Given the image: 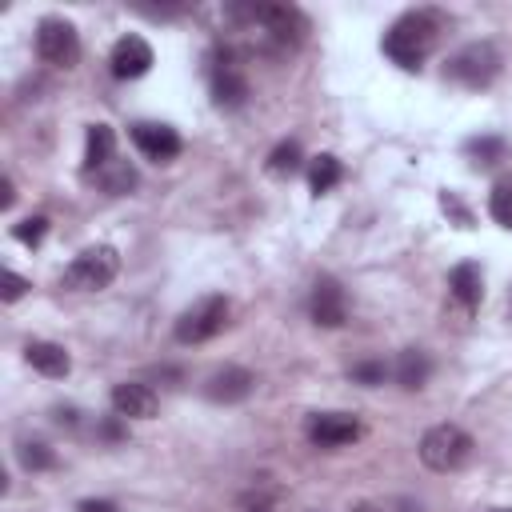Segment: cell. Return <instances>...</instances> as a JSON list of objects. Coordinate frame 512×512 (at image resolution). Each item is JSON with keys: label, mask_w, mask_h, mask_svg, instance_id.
<instances>
[{"label": "cell", "mask_w": 512, "mask_h": 512, "mask_svg": "<svg viewBox=\"0 0 512 512\" xmlns=\"http://www.w3.org/2000/svg\"><path fill=\"white\" fill-rule=\"evenodd\" d=\"M444 28H448V16L440 8H408L404 16L392 20V28L384 32V44L380 48H384V56L392 64H400V68L412 72L436 48V40H440Z\"/></svg>", "instance_id": "6da1fadb"}, {"label": "cell", "mask_w": 512, "mask_h": 512, "mask_svg": "<svg viewBox=\"0 0 512 512\" xmlns=\"http://www.w3.org/2000/svg\"><path fill=\"white\" fill-rule=\"evenodd\" d=\"M472 436L456 424H436L420 436V460L432 472H460L472 460Z\"/></svg>", "instance_id": "7a4b0ae2"}, {"label": "cell", "mask_w": 512, "mask_h": 512, "mask_svg": "<svg viewBox=\"0 0 512 512\" xmlns=\"http://www.w3.org/2000/svg\"><path fill=\"white\" fill-rule=\"evenodd\" d=\"M444 76L452 84H464V88H488L496 76H500V52L492 40H472L464 48H456L444 64Z\"/></svg>", "instance_id": "3957f363"}, {"label": "cell", "mask_w": 512, "mask_h": 512, "mask_svg": "<svg viewBox=\"0 0 512 512\" xmlns=\"http://www.w3.org/2000/svg\"><path fill=\"white\" fill-rule=\"evenodd\" d=\"M116 272H120V256H116V248L96 244V248H84V252L68 264L64 284H68L72 292H100V288H108V284L116 280Z\"/></svg>", "instance_id": "277c9868"}, {"label": "cell", "mask_w": 512, "mask_h": 512, "mask_svg": "<svg viewBox=\"0 0 512 512\" xmlns=\"http://www.w3.org/2000/svg\"><path fill=\"white\" fill-rule=\"evenodd\" d=\"M224 324H228V300L224 296H204V300H196L192 308L180 312L172 336H176V344H204Z\"/></svg>", "instance_id": "5b68a950"}, {"label": "cell", "mask_w": 512, "mask_h": 512, "mask_svg": "<svg viewBox=\"0 0 512 512\" xmlns=\"http://www.w3.org/2000/svg\"><path fill=\"white\" fill-rule=\"evenodd\" d=\"M36 56L44 64H52V68H76V60H80L76 28L68 20H60V16H44L36 24Z\"/></svg>", "instance_id": "8992f818"}, {"label": "cell", "mask_w": 512, "mask_h": 512, "mask_svg": "<svg viewBox=\"0 0 512 512\" xmlns=\"http://www.w3.org/2000/svg\"><path fill=\"white\" fill-rule=\"evenodd\" d=\"M152 44L144 40V36H136V32H128V36H120L116 44H112V56H108V68H112V76L116 80H136V76H144L148 68H152Z\"/></svg>", "instance_id": "52a82bcc"}, {"label": "cell", "mask_w": 512, "mask_h": 512, "mask_svg": "<svg viewBox=\"0 0 512 512\" xmlns=\"http://www.w3.org/2000/svg\"><path fill=\"white\" fill-rule=\"evenodd\" d=\"M360 436V420L348 412H312L308 416V440L316 448H344Z\"/></svg>", "instance_id": "ba28073f"}, {"label": "cell", "mask_w": 512, "mask_h": 512, "mask_svg": "<svg viewBox=\"0 0 512 512\" xmlns=\"http://www.w3.org/2000/svg\"><path fill=\"white\" fill-rule=\"evenodd\" d=\"M132 144L148 156V160H156V164H168V160H176L180 156V132L176 128H168V124H156V120H140V124H132Z\"/></svg>", "instance_id": "9c48e42d"}, {"label": "cell", "mask_w": 512, "mask_h": 512, "mask_svg": "<svg viewBox=\"0 0 512 512\" xmlns=\"http://www.w3.org/2000/svg\"><path fill=\"white\" fill-rule=\"evenodd\" d=\"M252 388H256V376L240 364H224L204 380V396L212 404H240V400L252 396Z\"/></svg>", "instance_id": "30bf717a"}, {"label": "cell", "mask_w": 512, "mask_h": 512, "mask_svg": "<svg viewBox=\"0 0 512 512\" xmlns=\"http://www.w3.org/2000/svg\"><path fill=\"white\" fill-rule=\"evenodd\" d=\"M308 312L320 328H340L348 320V300H344V288L332 280V276H320L316 288H312V300H308Z\"/></svg>", "instance_id": "8fae6325"}, {"label": "cell", "mask_w": 512, "mask_h": 512, "mask_svg": "<svg viewBox=\"0 0 512 512\" xmlns=\"http://www.w3.org/2000/svg\"><path fill=\"white\" fill-rule=\"evenodd\" d=\"M112 412L124 420H152L160 412V396L140 380H124L112 388Z\"/></svg>", "instance_id": "7c38bea8"}, {"label": "cell", "mask_w": 512, "mask_h": 512, "mask_svg": "<svg viewBox=\"0 0 512 512\" xmlns=\"http://www.w3.org/2000/svg\"><path fill=\"white\" fill-rule=\"evenodd\" d=\"M212 100H216L220 108H240V104L248 100V80H244V72L232 64V56H224V60L212 64Z\"/></svg>", "instance_id": "4fadbf2b"}, {"label": "cell", "mask_w": 512, "mask_h": 512, "mask_svg": "<svg viewBox=\"0 0 512 512\" xmlns=\"http://www.w3.org/2000/svg\"><path fill=\"white\" fill-rule=\"evenodd\" d=\"M24 360H28L40 376H52V380L68 376V368H72V356H68L60 344H52V340H28V344H24Z\"/></svg>", "instance_id": "5bb4252c"}, {"label": "cell", "mask_w": 512, "mask_h": 512, "mask_svg": "<svg viewBox=\"0 0 512 512\" xmlns=\"http://www.w3.org/2000/svg\"><path fill=\"white\" fill-rule=\"evenodd\" d=\"M392 376H396V384L408 388V392L424 388L428 376H432V360H428V352H424V348H404V352L396 356V364H392Z\"/></svg>", "instance_id": "9a60e30c"}, {"label": "cell", "mask_w": 512, "mask_h": 512, "mask_svg": "<svg viewBox=\"0 0 512 512\" xmlns=\"http://www.w3.org/2000/svg\"><path fill=\"white\" fill-rule=\"evenodd\" d=\"M448 292H452V296H456L464 308L480 304V296H484V276H480V264H472V260L456 264V268L448 272Z\"/></svg>", "instance_id": "2e32d148"}, {"label": "cell", "mask_w": 512, "mask_h": 512, "mask_svg": "<svg viewBox=\"0 0 512 512\" xmlns=\"http://www.w3.org/2000/svg\"><path fill=\"white\" fill-rule=\"evenodd\" d=\"M116 132L108 124H92L88 128V140H84V168L88 172H100L104 164H112L116 156Z\"/></svg>", "instance_id": "e0dca14e"}, {"label": "cell", "mask_w": 512, "mask_h": 512, "mask_svg": "<svg viewBox=\"0 0 512 512\" xmlns=\"http://www.w3.org/2000/svg\"><path fill=\"white\" fill-rule=\"evenodd\" d=\"M340 180H344V168H340V160H336L332 152H320V156L308 164V184H312V192H316V196L332 192Z\"/></svg>", "instance_id": "ac0fdd59"}, {"label": "cell", "mask_w": 512, "mask_h": 512, "mask_svg": "<svg viewBox=\"0 0 512 512\" xmlns=\"http://www.w3.org/2000/svg\"><path fill=\"white\" fill-rule=\"evenodd\" d=\"M96 180H100V188H104L108 196H128V192L136 188V168H132L128 160H112V164H104V168L96 172Z\"/></svg>", "instance_id": "d6986e66"}, {"label": "cell", "mask_w": 512, "mask_h": 512, "mask_svg": "<svg viewBox=\"0 0 512 512\" xmlns=\"http://www.w3.org/2000/svg\"><path fill=\"white\" fill-rule=\"evenodd\" d=\"M488 212L500 228H512V176H500L488 192Z\"/></svg>", "instance_id": "ffe728a7"}, {"label": "cell", "mask_w": 512, "mask_h": 512, "mask_svg": "<svg viewBox=\"0 0 512 512\" xmlns=\"http://www.w3.org/2000/svg\"><path fill=\"white\" fill-rule=\"evenodd\" d=\"M464 152L472 156V164H476V168H488V164L504 160L508 144H504L500 136H476V140H468V144H464Z\"/></svg>", "instance_id": "44dd1931"}, {"label": "cell", "mask_w": 512, "mask_h": 512, "mask_svg": "<svg viewBox=\"0 0 512 512\" xmlns=\"http://www.w3.org/2000/svg\"><path fill=\"white\" fill-rule=\"evenodd\" d=\"M300 164H304V156H300V144H296V140H280V144L268 152V172H272V176H292Z\"/></svg>", "instance_id": "7402d4cb"}, {"label": "cell", "mask_w": 512, "mask_h": 512, "mask_svg": "<svg viewBox=\"0 0 512 512\" xmlns=\"http://www.w3.org/2000/svg\"><path fill=\"white\" fill-rule=\"evenodd\" d=\"M16 456H20V464H24L28 472H48V468H56V452H52L44 440H24V444L16 448Z\"/></svg>", "instance_id": "603a6c76"}, {"label": "cell", "mask_w": 512, "mask_h": 512, "mask_svg": "<svg viewBox=\"0 0 512 512\" xmlns=\"http://www.w3.org/2000/svg\"><path fill=\"white\" fill-rule=\"evenodd\" d=\"M44 232H48V220H44V216H28V220L12 224V236H16L20 244H28V248H36V244L44 240Z\"/></svg>", "instance_id": "cb8c5ba5"}, {"label": "cell", "mask_w": 512, "mask_h": 512, "mask_svg": "<svg viewBox=\"0 0 512 512\" xmlns=\"http://www.w3.org/2000/svg\"><path fill=\"white\" fill-rule=\"evenodd\" d=\"M384 376H388V364L384 360H360V364H352V380L356 384L376 388V384H384Z\"/></svg>", "instance_id": "d4e9b609"}, {"label": "cell", "mask_w": 512, "mask_h": 512, "mask_svg": "<svg viewBox=\"0 0 512 512\" xmlns=\"http://www.w3.org/2000/svg\"><path fill=\"white\" fill-rule=\"evenodd\" d=\"M24 292H28V280H24L20 272H4V292H0V296H4V304L20 300Z\"/></svg>", "instance_id": "484cf974"}, {"label": "cell", "mask_w": 512, "mask_h": 512, "mask_svg": "<svg viewBox=\"0 0 512 512\" xmlns=\"http://www.w3.org/2000/svg\"><path fill=\"white\" fill-rule=\"evenodd\" d=\"M76 512H120L112 500H80V508Z\"/></svg>", "instance_id": "4316f807"}, {"label": "cell", "mask_w": 512, "mask_h": 512, "mask_svg": "<svg viewBox=\"0 0 512 512\" xmlns=\"http://www.w3.org/2000/svg\"><path fill=\"white\" fill-rule=\"evenodd\" d=\"M12 200H16V192H12V180L4 176L0 180V208H12Z\"/></svg>", "instance_id": "83f0119b"}, {"label": "cell", "mask_w": 512, "mask_h": 512, "mask_svg": "<svg viewBox=\"0 0 512 512\" xmlns=\"http://www.w3.org/2000/svg\"><path fill=\"white\" fill-rule=\"evenodd\" d=\"M356 512H372V508H368V504H360V508H356Z\"/></svg>", "instance_id": "f1b7e54d"}, {"label": "cell", "mask_w": 512, "mask_h": 512, "mask_svg": "<svg viewBox=\"0 0 512 512\" xmlns=\"http://www.w3.org/2000/svg\"><path fill=\"white\" fill-rule=\"evenodd\" d=\"M492 512H508V508H492Z\"/></svg>", "instance_id": "f546056e"}, {"label": "cell", "mask_w": 512, "mask_h": 512, "mask_svg": "<svg viewBox=\"0 0 512 512\" xmlns=\"http://www.w3.org/2000/svg\"><path fill=\"white\" fill-rule=\"evenodd\" d=\"M256 512H268V508H256Z\"/></svg>", "instance_id": "4dcf8cb0"}]
</instances>
